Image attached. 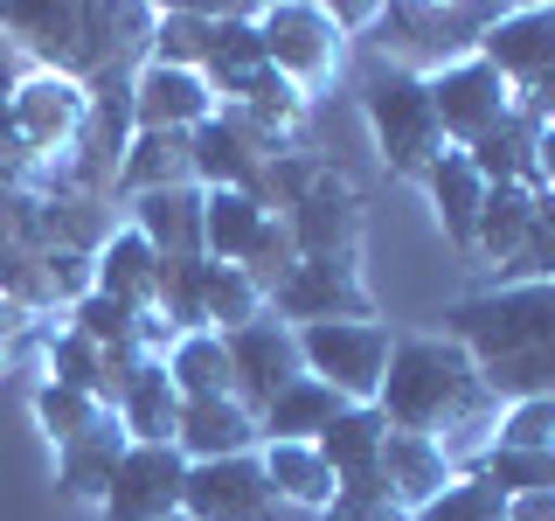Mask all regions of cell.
Here are the masks:
<instances>
[{
  "label": "cell",
  "mask_w": 555,
  "mask_h": 521,
  "mask_svg": "<svg viewBox=\"0 0 555 521\" xmlns=\"http://www.w3.org/2000/svg\"><path fill=\"white\" fill-rule=\"evenodd\" d=\"M250 28H257L264 63L278 69V77H292L299 91L334 84L340 63H347V35L334 28V8H320V0H278V8H257Z\"/></svg>",
  "instance_id": "obj_6"
},
{
  "label": "cell",
  "mask_w": 555,
  "mask_h": 521,
  "mask_svg": "<svg viewBox=\"0 0 555 521\" xmlns=\"http://www.w3.org/2000/svg\"><path fill=\"white\" fill-rule=\"evenodd\" d=\"M167 382L181 396H236V382H230V341L208 334V327L181 334V341L167 347Z\"/></svg>",
  "instance_id": "obj_34"
},
{
  "label": "cell",
  "mask_w": 555,
  "mask_h": 521,
  "mask_svg": "<svg viewBox=\"0 0 555 521\" xmlns=\"http://www.w3.org/2000/svg\"><path fill=\"white\" fill-rule=\"evenodd\" d=\"M132 452V439H126V424H118L112 410L98 417L83 439H69V445H56V486L69 500H83V508H98L104 494H112V473H118V459Z\"/></svg>",
  "instance_id": "obj_21"
},
{
  "label": "cell",
  "mask_w": 555,
  "mask_h": 521,
  "mask_svg": "<svg viewBox=\"0 0 555 521\" xmlns=\"http://www.w3.org/2000/svg\"><path fill=\"white\" fill-rule=\"evenodd\" d=\"M382 439H389L382 410L375 404H347L312 445H320V459H326V473H334L340 494H382Z\"/></svg>",
  "instance_id": "obj_16"
},
{
  "label": "cell",
  "mask_w": 555,
  "mask_h": 521,
  "mask_svg": "<svg viewBox=\"0 0 555 521\" xmlns=\"http://www.w3.org/2000/svg\"><path fill=\"white\" fill-rule=\"evenodd\" d=\"M534 181L555 188V126H542V139H534Z\"/></svg>",
  "instance_id": "obj_47"
},
{
  "label": "cell",
  "mask_w": 555,
  "mask_h": 521,
  "mask_svg": "<svg viewBox=\"0 0 555 521\" xmlns=\"http://www.w3.org/2000/svg\"><path fill=\"white\" fill-rule=\"evenodd\" d=\"M132 230L167 257V265H195L202 257V188H160V195L132 202Z\"/></svg>",
  "instance_id": "obj_25"
},
{
  "label": "cell",
  "mask_w": 555,
  "mask_h": 521,
  "mask_svg": "<svg viewBox=\"0 0 555 521\" xmlns=\"http://www.w3.org/2000/svg\"><path fill=\"white\" fill-rule=\"evenodd\" d=\"M451 480H459V466L444 459L438 439H416V431H389V439H382V500H396L410 521L424 514Z\"/></svg>",
  "instance_id": "obj_18"
},
{
  "label": "cell",
  "mask_w": 555,
  "mask_h": 521,
  "mask_svg": "<svg viewBox=\"0 0 555 521\" xmlns=\"http://www.w3.org/2000/svg\"><path fill=\"white\" fill-rule=\"evenodd\" d=\"M222 118L250 139V147H264V153H292V139H299V126H306V91L292 77H278V69L264 63L243 91L222 104Z\"/></svg>",
  "instance_id": "obj_15"
},
{
  "label": "cell",
  "mask_w": 555,
  "mask_h": 521,
  "mask_svg": "<svg viewBox=\"0 0 555 521\" xmlns=\"http://www.w3.org/2000/svg\"><path fill=\"white\" fill-rule=\"evenodd\" d=\"M112 417L126 424L132 445H173V431H181V390L167 382V361H139L126 376V390H118Z\"/></svg>",
  "instance_id": "obj_24"
},
{
  "label": "cell",
  "mask_w": 555,
  "mask_h": 521,
  "mask_svg": "<svg viewBox=\"0 0 555 521\" xmlns=\"http://www.w3.org/2000/svg\"><path fill=\"white\" fill-rule=\"evenodd\" d=\"M416 188H424V195H430V208H438V230H444V243H451V251H465V257H473L479 208H486V181H479V167L465 161L459 147H444Z\"/></svg>",
  "instance_id": "obj_22"
},
{
  "label": "cell",
  "mask_w": 555,
  "mask_h": 521,
  "mask_svg": "<svg viewBox=\"0 0 555 521\" xmlns=\"http://www.w3.org/2000/svg\"><path fill=\"white\" fill-rule=\"evenodd\" d=\"M28 313L22 306H8V300H0V369H8V355H14V347H22V334H28Z\"/></svg>",
  "instance_id": "obj_45"
},
{
  "label": "cell",
  "mask_w": 555,
  "mask_h": 521,
  "mask_svg": "<svg viewBox=\"0 0 555 521\" xmlns=\"http://www.w3.org/2000/svg\"><path fill=\"white\" fill-rule=\"evenodd\" d=\"M375 410L389 431L438 439L459 473H473L500 431V396L486 390L479 361L444 334H403L389 347V376L375 390Z\"/></svg>",
  "instance_id": "obj_1"
},
{
  "label": "cell",
  "mask_w": 555,
  "mask_h": 521,
  "mask_svg": "<svg viewBox=\"0 0 555 521\" xmlns=\"http://www.w3.org/2000/svg\"><path fill=\"white\" fill-rule=\"evenodd\" d=\"M340 410H347V404L326 390V382L299 376V382H285V390H278L271 404L257 410V439H264V445H312Z\"/></svg>",
  "instance_id": "obj_28"
},
{
  "label": "cell",
  "mask_w": 555,
  "mask_h": 521,
  "mask_svg": "<svg viewBox=\"0 0 555 521\" xmlns=\"http://www.w3.org/2000/svg\"><path fill=\"white\" fill-rule=\"evenodd\" d=\"M507 521H555V494H507Z\"/></svg>",
  "instance_id": "obj_46"
},
{
  "label": "cell",
  "mask_w": 555,
  "mask_h": 521,
  "mask_svg": "<svg viewBox=\"0 0 555 521\" xmlns=\"http://www.w3.org/2000/svg\"><path fill=\"white\" fill-rule=\"evenodd\" d=\"M534 139H542V126L514 104V112L500 118L479 147H465V161L479 167L486 188H542V181H534Z\"/></svg>",
  "instance_id": "obj_30"
},
{
  "label": "cell",
  "mask_w": 555,
  "mask_h": 521,
  "mask_svg": "<svg viewBox=\"0 0 555 521\" xmlns=\"http://www.w3.org/2000/svg\"><path fill=\"white\" fill-rule=\"evenodd\" d=\"M188 153H195V188H243V195H257V181H264V147H250L230 118H208V126L188 132Z\"/></svg>",
  "instance_id": "obj_23"
},
{
  "label": "cell",
  "mask_w": 555,
  "mask_h": 521,
  "mask_svg": "<svg viewBox=\"0 0 555 521\" xmlns=\"http://www.w3.org/2000/svg\"><path fill=\"white\" fill-rule=\"evenodd\" d=\"M188 459L173 445H132L112 473V494L98 500V521H167L181 514Z\"/></svg>",
  "instance_id": "obj_12"
},
{
  "label": "cell",
  "mask_w": 555,
  "mask_h": 521,
  "mask_svg": "<svg viewBox=\"0 0 555 521\" xmlns=\"http://www.w3.org/2000/svg\"><path fill=\"white\" fill-rule=\"evenodd\" d=\"M160 188H195V153H188V132H132L126 161H118L112 195H160Z\"/></svg>",
  "instance_id": "obj_26"
},
{
  "label": "cell",
  "mask_w": 555,
  "mask_h": 521,
  "mask_svg": "<svg viewBox=\"0 0 555 521\" xmlns=\"http://www.w3.org/2000/svg\"><path fill=\"white\" fill-rule=\"evenodd\" d=\"M195 320L208 327V334H236V327L264 320V292L250 285V271H243V265H216V257H202Z\"/></svg>",
  "instance_id": "obj_32"
},
{
  "label": "cell",
  "mask_w": 555,
  "mask_h": 521,
  "mask_svg": "<svg viewBox=\"0 0 555 521\" xmlns=\"http://www.w3.org/2000/svg\"><path fill=\"white\" fill-rule=\"evenodd\" d=\"M285 223H292L299 257H347V265H361V230H369V208H361L354 181H347L340 167H326L320 181H312L306 195L285 208Z\"/></svg>",
  "instance_id": "obj_10"
},
{
  "label": "cell",
  "mask_w": 555,
  "mask_h": 521,
  "mask_svg": "<svg viewBox=\"0 0 555 521\" xmlns=\"http://www.w3.org/2000/svg\"><path fill=\"white\" fill-rule=\"evenodd\" d=\"M42 285H49V313L56 306H77L83 292H98V265L83 243H49L42 251Z\"/></svg>",
  "instance_id": "obj_42"
},
{
  "label": "cell",
  "mask_w": 555,
  "mask_h": 521,
  "mask_svg": "<svg viewBox=\"0 0 555 521\" xmlns=\"http://www.w3.org/2000/svg\"><path fill=\"white\" fill-rule=\"evenodd\" d=\"M167 521H188V514H167Z\"/></svg>",
  "instance_id": "obj_48"
},
{
  "label": "cell",
  "mask_w": 555,
  "mask_h": 521,
  "mask_svg": "<svg viewBox=\"0 0 555 521\" xmlns=\"http://www.w3.org/2000/svg\"><path fill=\"white\" fill-rule=\"evenodd\" d=\"M91 265H98V292H104V300H118L126 313H160V265H167V257L153 251L132 223L98 243Z\"/></svg>",
  "instance_id": "obj_20"
},
{
  "label": "cell",
  "mask_w": 555,
  "mask_h": 521,
  "mask_svg": "<svg viewBox=\"0 0 555 521\" xmlns=\"http://www.w3.org/2000/svg\"><path fill=\"white\" fill-rule=\"evenodd\" d=\"M361 118L375 132V153L396 181H424L430 161L444 153V132H438V104H430V84L410 77V69H389L382 63L369 84H361Z\"/></svg>",
  "instance_id": "obj_5"
},
{
  "label": "cell",
  "mask_w": 555,
  "mask_h": 521,
  "mask_svg": "<svg viewBox=\"0 0 555 521\" xmlns=\"http://www.w3.org/2000/svg\"><path fill=\"white\" fill-rule=\"evenodd\" d=\"M534 195H542V188H486L479 237H473V257H479V265H493V271L514 265L520 237H528V223H534Z\"/></svg>",
  "instance_id": "obj_33"
},
{
  "label": "cell",
  "mask_w": 555,
  "mask_h": 521,
  "mask_svg": "<svg viewBox=\"0 0 555 521\" xmlns=\"http://www.w3.org/2000/svg\"><path fill=\"white\" fill-rule=\"evenodd\" d=\"M479 56L493 63L514 91H528L534 77L555 69V8H542V0H534V8H507L493 28H486Z\"/></svg>",
  "instance_id": "obj_17"
},
{
  "label": "cell",
  "mask_w": 555,
  "mask_h": 521,
  "mask_svg": "<svg viewBox=\"0 0 555 521\" xmlns=\"http://www.w3.org/2000/svg\"><path fill=\"white\" fill-rule=\"evenodd\" d=\"M292 265H299V243H292V223L271 208L264 230H257V243L243 251V271H250V285H257V292H264V306H271V292L292 278Z\"/></svg>",
  "instance_id": "obj_37"
},
{
  "label": "cell",
  "mask_w": 555,
  "mask_h": 521,
  "mask_svg": "<svg viewBox=\"0 0 555 521\" xmlns=\"http://www.w3.org/2000/svg\"><path fill=\"white\" fill-rule=\"evenodd\" d=\"M216 112L222 104L202 84V69H167V63H139L132 69V126L139 132H195Z\"/></svg>",
  "instance_id": "obj_14"
},
{
  "label": "cell",
  "mask_w": 555,
  "mask_h": 521,
  "mask_svg": "<svg viewBox=\"0 0 555 521\" xmlns=\"http://www.w3.org/2000/svg\"><path fill=\"white\" fill-rule=\"evenodd\" d=\"M416 521H507V494H500L486 473H459Z\"/></svg>",
  "instance_id": "obj_39"
},
{
  "label": "cell",
  "mask_w": 555,
  "mask_h": 521,
  "mask_svg": "<svg viewBox=\"0 0 555 521\" xmlns=\"http://www.w3.org/2000/svg\"><path fill=\"white\" fill-rule=\"evenodd\" d=\"M271 320L285 327H320V320H375V292L361 265H347V257H299L292 278L271 292Z\"/></svg>",
  "instance_id": "obj_8"
},
{
  "label": "cell",
  "mask_w": 555,
  "mask_h": 521,
  "mask_svg": "<svg viewBox=\"0 0 555 521\" xmlns=\"http://www.w3.org/2000/svg\"><path fill=\"white\" fill-rule=\"evenodd\" d=\"M320 521H410L396 500H382V494H334V508H326Z\"/></svg>",
  "instance_id": "obj_43"
},
{
  "label": "cell",
  "mask_w": 555,
  "mask_h": 521,
  "mask_svg": "<svg viewBox=\"0 0 555 521\" xmlns=\"http://www.w3.org/2000/svg\"><path fill=\"white\" fill-rule=\"evenodd\" d=\"M424 84H430V104H438L444 147H459V153L479 147V139L514 112V84L486 56H465V63H451V69H438V77H424Z\"/></svg>",
  "instance_id": "obj_9"
},
{
  "label": "cell",
  "mask_w": 555,
  "mask_h": 521,
  "mask_svg": "<svg viewBox=\"0 0 555 521\" xmlns=\"http://www.w3.org/2000/svg\"><path fill=\"white\" fill-rule=\"evenodd\" d=\"M181 514L188 521H285V508H278V494H271V480H264V466H257V452L188 466Z\"/></svg>",
  "instance_id": "obj_11"
},
{
  "label": "cell",
  "mask_w": 555,
  "mask_h": 521,
  "mask_svg": "<svg viewBox=\"0 0 555 521\" xmlns=\"http://www.w3.org/2000/svg\"><path fill=\"white\" fill-rule=\"evenodd\" d=\"M514 104L534 118V126H555V69H548V77H534L528 91H514Z\"/></svg>",
  "instance_id": "obj_44"
},
{
  "label": "cell",
  "mask_w": 555,
  "mask_h": 521,
  "mask_svg": "<svg viewBox=\"0 0 555 521\" xmlns=\"http://www.w3.org/2000/svg\"><path fill=\"white\" fill-rule=\"evenodd\" d=\"M98 417H104V404H91V396L63 390V382H35V424H42V439H49V445L83 439Z\"/></svg>",
  "instance_id": "obj_38"
},
{
  "label": "cell",
  "mask_w": 555,
  "mask_h": 521,
  "mask_svg": "<svg viewBox=\"0 0 555 521\" xmlns=\"http://www.w3.org/2000/svg\"><path fill=\"white\" fill-rule=\"evenodd\" d=\"M493 445H507V452H555V396H520V404H500Z\"/></svg>",
  "instance_id": "obj_41"
},
{
  "label": "cell",
  "mask_w": 555,
  "mask_h": 521,
  "mask_svg": "<svg viewBox=\"0 0 555 521\" xmlns=\"http://www.w3.org/2000/svg\"><path fill=\"white\" fill-rule=\"evenodd\" d=\"M500 285H555V188L534 195V223L520 237L514 265L500 271Z\"/></svg>",
  "instance_id": "obj_36"
},
{
  "label": "cell",
  "mask_w": 555,
  "mask_h": 521,
  "mask_svg": "<svg viewBox=\"0 0 555 521\" xmlns=\"http://www.w3.org/2000/svg\"><path fill=\"white\" fill-rule=\"evenodd\" d=\"M230 341V382H236V404L243 410H264L285 382H299L306 376V361H299V334H292L285 320H250V327H236V334H222Z\"/></svg>",
  "instance_id": "obj_13"
},
{
  "label": "cell",
  "mask_w": 555,
  "mask_h": 521,
  "mask_svg": "<svg viewBox=\"0 0 555 521\" xmlns=\"http://www.w3.org/2000/svg\"><path fill=\"white\" fill-rule=\"evenodd\" d=\"M444 341H459L479 369L555 355V285H486L444 313Z\"/></svg>",
  "instance_id": "obj_2"
},
{
  "label": "cell",
  "mask_w": 555,
  "mask_h": 521,
  "mask_svg": "<svg viewBox=\"0 0 555 521\" xmlns=\"http://www.w3.org/2000/svg\"><path fill=\"white\" fill-rule=\"evenodd\" d=\"M507 8H444V0H403V8H382L375 22V49L389 69H410V77H438V69L479 56L486 28Z\"/></svg>",
  "instance_id": "obj_4"
},
{
  "label": "cell",
  "mask_w": 555,
  "mask_h": 521,
  "mask_svg": "<svg viewBox=\"0 0 555 521\" xmlns=\"http://www.w3.org/2000/svg\"><path fill=\"white\" fill-rule=\"evenodd\" d=\"M8 118H14V132H22V153L35 161V174H42V202H63V174L77 161L83 118H91V84L28 63V69H14Z\"/></svg>",
  "instance_id": "obj_3"
},
{
  "label": "cell",
  "mask_w": 555,
  "mask_h": 521,
  "mask_svg": "<svg viewBox=\"0 0 555 521\" xmlns=\"http://www.w3.org/2000/svg\"><path fill=\"white\" fill-rule=\"evenodd\" d=\"M216 14H222V8H167V14H153L146 63H167V69H202L208 42H216Z\"/></svg>",
  "instance_id": "obj_35"
},
{
  "label": "cell",
  "mask_w": 555,
  "mask_h": 521,
  "mask_svg": "<svg viewBox=\"0 0 555 521\" xmlns=\"http://www.w3.org/2000/svg\"><path fill=\"white\" fill-rule=\"evenodd\" d=\"M257 466H264V480H271V494H278V508H299V514H326L334 508V473H326V459H320V445H257Z\"/></svg>",
  "instance_id": "obj_27"
},
{
  "label": "cell",
  "mask_w": 555,
  "mask_h": 521,
  "mask_svg": "<svg viewBox=\"0 0 555 521\" xmlns=\"http://www.w3.org/2000/svg\"><path fill=\"white\" fill-rule=\"evenodd\" d=\"M473 473H486L500 494H555V452H507V445H493Z\"/></svg>",
  "instance_id": "obj_40"
},
{
  "label": "cell",
  "mask_w": 555,
  "mask_h": 521,
  "mask_svg": "<svg viewBox=\"0 0 555 521\" xmlns=\"http://www.w3.org/2000/svg\"><path fill=\"white\" fill-rule=\"evenodd\" d=\"M257 417L236 404V396H181V431H173V452L188 466H208V459H243L257 452Z\"/></svg>",
  "instance_id": "obj_19"
},
{
  "label": "cell",
  "mask_w": 555,
  "mask_h": 521,
  "mask_svg": "<svg viewBox=\"0 0 555 521\" xmlns=\"http://www.w3.org/2000/svg\"><path fill=\"white\" fill-rule=\"evenodd\" d=\"M292 334H299V361L312 382H326L340 404H375L396 347L382 320H320V327H292Z\"/></svg>",
  "instance_id": "obj_7"
},
{
  "label": "cell",
  "mask_w": 555,
  "mask_h": 521,
  "mask_svg": "<svg viewBox=\"0 0 555 521\" xmlns=\"http://www.w3.org/2000/svg\"><path fill=\"white\" fill-rule=\"evenodd\" d=\"M271 208L257 195H243V188H202V257H216V265H243V251L257 243Z\"/></svg>",
  "instance_id": "obj_31"
},
{
  "label": "cell",
  "mask_w": 555,
  "mask_h": 521,
  "mask_svg": "<svg viewBox=\"0 0 555 521\" xmlns=\"http://www.w3.org/2000/svg\"><path fill=\"white\" fill-rule=\"evenodd\" d=\"M250 14H257V8H222V14H216V42H208V56H202V84L216 91V104H230L243 84L264 69V49H257Z\"/></svg>",
  "instance_id": "obj_29"
}]
</instances>
